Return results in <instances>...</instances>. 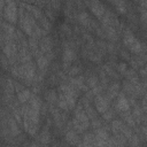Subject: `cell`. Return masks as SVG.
<instances>
[{"label":"cell","mask_w":147,"mask_h":147,"mask_svg":"<svg viewBox=\"0 0 147 147\" xmlns=\"http://www.w3.org/2000/svg\"><path fill=\"white\" fill-rule=\"evenodd\" d=\"M21 113L23 115V124H24L25 131L29 134L34 136L39 127V113L40 111L33 109L30 105H24L22 107Z\"/></svg>","instance_id":"6da1fadb"},{"label":"cell","mask_w":147,"mask_h":147,"mask_svg":"<svg viewBox=\"0 0 147 147\" xmlns=\"http://www.w3.org/2000/svg\"><path fill=\"white\" fill-rule=\"evenodd\" d=\"M123 44H124V46H126V48L130 52H132L134 54H140L142 52V48H144L142 47L144 45L140 44V41L134 37V34L132 33V31L129 28L125 29V31H124V34H123Z\"/></svg>","instance_id":"7a4b0ae2"},{"label":"cell","mask_w":147,"mask_h":147,"mask_svg":"<svg viewBox=\"0 0 147 147\" xmlns=\"http://www.w3.org/2000/svg\"><path fill=\"white\" fill-rule=\"evenodd\" d=\"M17 5L13 0L10 2H7L3 8V17L9 23H16L17 22Z\"/></svg>","instance_id":"3957f363"},{"label":"cell","mask_w":147,"mask_h":147,"mask_svg":"<svg viewBox=\"0 0 147 147\" xmlns=\"http://www.w3.org/2000/svg\"><path fill=\"white\" fill-rule=\"evenodd\" d=\"M75 118L79 122V123H82L86 129L90 126V118H88V116L86 115V113H85V110L82 108V103L76 108V110H75Z\"/></svg>","instance_id":"277c9868"},{"label":"cell","mask_w":147,"mask_h":147,"mask_svg":"<svg viewBox=\"0 0 147 147\" xmlns=\"http://www.w3.org/2000/svg\"><path fill=\"white\" fill-rule=\"evenodd\" d=\"M90 8H91V11L94 14V16H96L99 20L102 18V16L106 11L105 6L101 2H99V0H92L90 2Z\"/></svg>","instance_id":"5b68a950"},{"label":"cell","mask_w":147,"mask_h":147,"mask_svg":"<svg viewBox=\"0 0 147 147\" xmlns=\"http://www.w3.org/2000/svg\"><path fill=\"white\" fill-rule=\"evenodd\" d=\"M95 107H96V110L99 113L103 114L109 108V99L101 95V94H96V96H95Z\"/></svg>","instance_id":"8992f818"},{"label":"cell","mask_w":147,"mask_h":147,"mask_svg":"<svg viewBox=\"0 0 147 147\" xmlns=\"http://www.w3.org/2000/svg\"><path fill=\"white\" fill-rule=\"evenodd\" d=\"M63 68L67 69L70 67V63L76 59V53L74 52V49H71L69 46H65V49L63 52Z\"/></svg>","instance_id":"52a82bcc"},{"label":"cell","mask_w":147,"mask_h":147,"mask_svg":"<svg viewBox=\"0 0 147 147\" xmlns=\"http://www.w3.org/2000/svg\"><path fill=\"white\" fill-rule=\"evenodd\" d=\"M39 47H40V52L42 54H46V53L51 52L52 48H53V40H52V38L51 37H44L40 40V42H39Z\"/></svg>","instance_id":"ba28073f"},{"label":"cell","mask_w":147,"mask_h":147,"mask_svg":"<svg viewBox=\"0 0 147 147\" xmlns=\"http://www.w3.org/2000/svg\"><path fill=\"white\" fill-rule=\"evenodd\" d=\"M116 108H117V110H119V111H122V113L130 109L129 99H126V98L124 96V94H119V95H118V100H117Z\"/></svg>","instance_id":"9c48e42d"},{"label":"cell","mask_w":147,"mask_h":147,"mask_svg":"<svg viewBox=\"0 0 147 147\" xmlns=\"http://www.w3.org/2000/svg\"><path fill=\"white\" fill-rule=\"evenodd\" d=\"M48 63H49V60H48L45 55H42V53H40V54L37 56V67H38V69H39L41 72L46 71V69H47V67H48Z\"/></svg>","instance_id":"30bf717a"},{"label":"cell","mask_w":147,"mask_h":147,"mask_svg":"<svg viewBox=\"0 0 147 147\" xmlns=\"http://www.w3.org/2000/svg\"><path fill=\"white\" fill-rule=\"evenodd\" d=\"M109 2L116 8V10L119 14H125L126 13V2H125V0H109Z\"/></svg>","instance_id":"8fae6325"},{"label":"cell","mask_w":147,"mask_h":147,"mask_svg":"<svg viewBox=\"0 0 147 147\" xmlns=\"http://www.w3.org/2000/svg\"><path fill=\"white\" fill-rule=\"evenodd\" d=\"M29 105H30L33 109L40 111V108H41V106H42V101H41V99H40L39 96H37V95L33 94V95H31L30 99H29Z\"/></svg>","instance_id":"7c38bea8"},{"label":"cell","mask_w":147,"mask_h":147,"mask_svg":"<svg viewBox=\"0 0 147 147\" xmlns=\"http://www.w3.org/2000/svg\"><path fill=\"white\" fill-rule=\"evenodd\" d=\"M65 140L69 142V144H75V145H80L79 142V137L77 134L76 131H69L67 134H65Z\"/></svg>","instance_id":"4fadbf2b"},{"label":"cell","mask_w":147,"mask_h":147,"mask_svg":"<svg viewBox=\"0 0 147 147\" xmlns=\"http://www.w3.org/2000/svg\"><path fill=\"white\" fill-rule=\"evenodd\" d=\"M30 96H31V92L29 90L23 88L22 91L17 92V99H18V102H21V103H25L30 99Z\"/></svg>","instance_id":"5bb4252c"},{"label":"cell","mask_w":147,"mask_h":147,"mask_svg":"<svg viewBox=\"0 0 147 147\" xmlns=\"http://www.w3.org/2000/svg\"><path fill=\"white\" fill-rule=\"evenodd\" d=\"M8 130L11 133V136H17L20 134V130H18V125L16 124V122L13 118L8 119Z\"/></svg>","instance_id":"9a60e30c"},{"label":"cell","mask_w":147,"mask_h":147,"mask_svg":"<svg viewBox=\"0 0 147 147\" xmlns=\"http://www.w3.org/2000/svg\"><path fill=\"white\" fill-rule=\"evenodd\" d=\"M45 99L49 103H54L56 101V99H57V95H56L55 91H48V92L45 93Z\"/></svg>","instance_id":"2e32d148"},{"label":"cell","mask_w":147,"mask_h":147,"mask_svg":"<svg viewBox=\"0 0 147 147\" xmlns=\"http://www.w3.org/2000/svg\"><path fill=\"white\" fill-rule=\"evenodd\" d=\"M94 139H95L94 134H92V133H86V134L84 136V141H83V144H84V145H92V144H94V142H93Z\"/></svg>","instance_id":"e0dca14e"},{"label":"cell","mask_w":147,"mask_h":147,"mask_svg":"<svg viewBox=\"0 0 147 147\" xmlns=\"http://www.w3.org/2000/svg\"><path fill=\"white\" fill-rule=\"evenodd\" d=\"M40 140H41V144H47L48 140H49V133H48V130L47 127H45V130L42 131V133L40 134Z\"/></svg>","instance_id":"ac0fdd59"},{"label":"cell","mask_w":147,"mask_h":147,"mask_svg":"<svg viewBox=\"0 0 147 147\" xmlns=\"http://www.w3.org/2000/svg\"><path fill=\"white\" fill-rule=\"evenodd\" d=\"M82 72V68L80 67H72V68H70V70H69V76H74V77H76L78 74H80Z\"/></svg>","instance_id":"d6986e66"},{"label":"cell","mask_w":147,"mask_h":147,"mask_svg":"<svg viewBox=\"0 0 147 147\" xmlns=\"http://www.w3.org/2000/svg\"><path fill=\"white\" fill-rule=\"evenodd\" d=\"M86 82H87V85H88L90 87H94V86L98 85V82H99V80H98V78H96L95 76H92V77H88Z\"/></svg>","instance_id":"ffe728a7"},{"label":"cell","mask_w":147,"mask_h":147,"mask_svg":"<svg viewBox=\"0 0 147 147\" xmlns=\"http://www.w3.org/2000/svg\"><path fill=\"white\" fill-rule=\"evenodd\" d=\"M91 125H92V127H93V129L101 127V125H102V124H101V119H99L98 117L93 118V119H92V124H91Z\"/></svg>","instance_id":"44dd1931"},{"label":"cell","mask_w":147,"mask_h":147,"mask_svg":"<svg viewBox=\"0 0 147 147\" xmlns=\"http://www.w3.org/2000/svg\"><path fill=\"white\" fill-rule=\"evenodd\" d=\"M127 70V64L126 63H124V62H121L119 64H118V71L121 72V74H125V71Z\"/></svg>","instance_id":"7402d4cb"},{"label":"cell","mask_w":147,"mask_h":147,"mask_svg":"<svg viewBox=\"0 0 147 147\" xmlns=\"http://www.w3.org/2000/svg\"><path fill=\"white\" fill-rule=\"evenodd\" d=\"M52 6H53L54 10H59L60 9V2H59V0H53L52 1Z\"/></svg>","instance_id":"603a6c76"},{"label":"cell","mask_w":147,"mask_h":147,"mask_svg":"<svg viewBox=\"0 0 147 147\" xmlns=\"http://www.w3.org/2000/svg\"><path fill=\"white\" fill-rule=\"evenodd\" d=\"M121 54H122V57H123V59H125V60H129V59H130V56H127V53L121 52Z\"/></svg>","instance_id":"cb8c5ba5"},{"label":"cell","mask_w":147,"mask_h":147,"mask_svg":"<svg viewBox=\"0 0 147 147\" xmlns=\"http://www.w3.org/2000/svg\"><path fill=\"white\" fill-rule=\"evenodd\" d=\"M133 1H137V2H139V1H140V0H133Z\"/></svg>","instance_id":"d4e9b609"}]
</instances>
